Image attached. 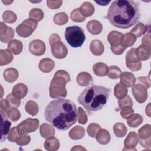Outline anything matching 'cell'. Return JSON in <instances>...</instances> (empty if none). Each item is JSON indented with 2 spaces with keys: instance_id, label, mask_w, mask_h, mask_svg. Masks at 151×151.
Returning <instances> with one entry per match:
<instances>
[{
  "instance_id": "cell-1",
  "label": "cell",
  "mask_w": 151,
  "mask_h": 151,
  "mask_svg": "<svg viewBox=\"0 0 151 151\" xmlns=\"http://www.w3.org/2000/svg\"><path fill=\"white\" fill-rule=\"evenodd\" d=\"M44 116L54 127L66 130L76 123L78 113L74 102L59 98L49 103L45 109Z\"/></svg>"
},
{
  "instance_id": "cell-2",
  "label": "cell",
  "mask_w": 151,
  "mask_h": 151,
  "mask_svg": "<svg viewBox=\"0 0 151 151\" xmlns=\"http://www.w3.org/2000/svg\"><path fill=\"white\" fill-rule=\"evenodd\" d=\"M140 17L138 2L134 1L116 0L110 5L107 19L116 27L127 29L134 25Z\"/></svg>"
},
{
  "instance_id": "cell-3",
  "label": "cell",
  "mask_w": 151,
  "mask_h": 151,
  "mask_svg": "<svg viewBox=\"0 0 151 151\" xmlns=\"http://www.w3.org/2000/svg\"><path fill=\"white\" fill-rule=\"evenodd\" d=\"M109 89L101 86H92L86 88L78 97V102L88 111L101 110L107 103Z\"/></svg>"
},
{
  "instance_id": "cell-4",
  "label": "cell",
  "mask_w": 151,
  "mask_h": 151,
  "mask_svg": "<svg viewBox=\"0 0 151 151\" xmlns=\"http://www.w3.org/2000/svg\"><path fill=\"white\" fill-rule=\"evenodd\" d=\"M71 80L68 73L64 70L57 71L51 81L50 96L51 98L65 97L67 96L65 85Z\"/></svg>"
},
{
  "instance_id": "cell-5",
  "label": "cell",
  "mask_w": 151,
  "mask_h": 151,
  "mask_svg": "<svg viewBox=\"0 0 151 151\" xmlns=\"http://www.w3.org/2000/svg\"><path fill=\"white\" fill-rule=\"evenodd\" d=\"M64 36L67 43L73 48L80 47L86 40L84 30L82 28L77 25L67 27Z\"/></svg>"
},
{
  "instance_id": "cell-6",
  "label": "cell",
  "mask_w": 151,
  "mask_h": 151,
  "mask_svg": "<svg viewBox=\"0 0 151 151\" xmlns=\"http://www.w3.org/2000/svg\"><path fill=\"white\" fill-rule=\"evenodd\" d=\"M50 44L51 47V53L57 58L62 59L66 57L68 50L66 46L61 41L60 36L57 34L50 35L49 38Z\"/></svg>"
},
{
  "instance_id": "cell-7",
  "label": "cell",
  "mask_w": 151,
  "mask_h": 151,
  "mask_svg": "<svg viewBox=\"0 0 151 151\" xmlns=\"http://www.w3.org/2000/svg\"><path fill=\"white\" fill-rule=\"evenodd\" d=\"M38 25L37 21L29 18L24 21L16 28V31L20 37L27 38L31 35Z\"/></svg>"
},
{
  "instance_id": "cell-8",
  "label": "cell",
  "mask_w": 151,
  "mask_h": 151,
  "mask_svg": "<svg viewBox=\"0 0 151 151\" xmlns=\"http://www.w3.org/2000/svg\"><path fill=\"white\" fill-rule=\"evenodd\" d=\"M39 126V120L37 119L28 118L21 122L18 126L17 129L21 135L27 134L35 132Z\"/></svg>"
},
{
  "instance_id": "cell-9",
  "label": "cell",
  "mask_w": 151,
  "mask_h": 151,
  "mask_svg": "<svg viewBox=\"0 0 151 151\" xmlns=\"http://www.w3.org/2000/svg\"><path fill=\"white\" fill-rule=\"evenodd\" d=\"M136 48L130 49L126 54V64L132 71H139L141 69L142 63L136 56L135 54Z\"/></svg>"
},
{
  "instance_id": "cell-10",
  "label": "cell",
  "mask_w": 151,
  "mask_h": 151,
  "mask_svg": "<svg viewBox=\"0 0 151 151\" xmlns=\"http://www.w3.org/2000/svg\"><path fill=\"white\" fill-rule=\"evenodd\" d=\"M132 91L136 100L138 103H142L146 100L147 98V90L142 84H137L133 85Z\"/></svg>"
},
{
  "instance_id": "cell-11",
  "label": "cell",
  "mask_w": 151,
  "mask_h": 151,
  "mask_svg": "<svg viewBox=\"0 0 151 151\" xmlns=\"http://www.w3.org/2000/svg\"><path fill=\"white\" fill-rule=\"evenodd\" d=\"M29 51L33 55H42L45 51V44L40 40H33L29 43Z\"/></svg>"
},
{
  "instance_id": "cell-12",
  "label": "cell",
  "mask_w": 151,
  "mask_h": 151,
  "mask_svg": "<svg viewBox=\"0 0 151 151\" xmlns=\"http://www.w3.org/2000/svg\"><path fill=\"white\" fill-rule=\"evenodd\" d=\"M0 40L4 43L9 42L14 36V30L2 22H0Z\"/></svg>"
},
{
  "instance_id": "cell-13",
  "label": "cell",
  "mask_w": 151,
  "mask_h": 151,
  "mask_svg": "<svg viewBox=\"0 0 151 151\" xmlns=\"http://www.w3.org/2000/svg\"><path fill=\"white\" fill-rule=\"evenodd\" d=\"M1 142H3L4 141H5L6 140V137H7V135L9 132V129H10V126L11 125V123L8 120V116L1 110Z\"/></svg>"
},
{
  "instance_id": "cell-14",
  "label": "cell",
  "mask_w": 151,
  "mask_h": 151,
  "mask_svg": "<svg viewBox=\"0 0 151 151\" xmlns=\"http://www.w3.org/2000/svg\"><path fill=\"white\" fill-rule=\"evenodd\" d=\"M135 54L139 61L147 60L150 56V48L142 44L135 50Z\"/></svg>"
},
{
  "instance_id": "cell-15",
  "label": "cell",
  "mask_w": 151,
  "mask_h": 151,
  "mask_svg": "<svg viewBox=\"0 0 151 151\" xmlns=\"http://www.w3.org/2000/svg\"><path fill=\"white\" fill-rule=\"evenodd\" d=\"M122 34L116 31H111L107 35V40L111 45L110 48H114L122 45L120 43V40Z\"/></svg>"
},
{
  "instance_id": "cell-16",
  "label": "cell",
  "mask_w": 151,
  "mask_h": 151,
  "mask_svg": "<svg viewBox=\"0 0 151 151\" xmlns=\"http://www.w3.org/2000/svg\"><path fill=\"white\" fill-rule=\"evenodd\" d=\"M139 142V137L137 133L134 132H130L127 137L126 138L124 142V145L125 148L128 149H132L135 147Z\"/></svg>"
},
{
  "instance_id": "cell-17",
  "label": "cell",
  "mask_w": 151,
  "mask_h": 151,
  "mask_svg": "<svg viewBox=\"0 0 151 151\" xmlns=\"http://www.w3.org/2000/svg\"><path fill=\"white\" fill-rule=\"evenodd\" d=\"M28 93V87L22 83L17 84L12 88V93L16 97L21 99L25 97Z\"/></svg>"
},
{
  "instance_id": "cell-18",
  "label": "cell",
  "mask_w": 151,
  "mask_h": 151,
  "mask_svg": "<svg viewBox=\"0 0 151 151\" xmlns=\"http://www.w3.org/2000/svg\"><path fill=\"white\" fill-rule=\"evenodd\" d=\"M136 78L133 74L130 72H124L120 75V83L127 87H132L134 85Z\"/></svg>"
},
{
  "instance_id": "cell-19",
  "label": "cell",
  "mask_w": 151,
  "mask_h": 151,
  "mask_svg": "<svg viewBox=\"0 0 151 151\" xmlns=\"http://www.w3.org/2000/svg\"><path fill=\"white\" fill-rule=\"evenodd\" d=\"M55 63L50 58H45L42 59L38 65L40 70L44 73H50L54 68Z\"/></svg>"
},
{
  "instance_id": "cell-20",
  "label": "cell",
  "mask_w": 151,
  "mask_h": 151,
  "mask_svg": "<svg viewBox=\"0 0 151 151\" xmlns=\"http://www.w3.org/2000/svg\"><path fill=\"white\" fill-rule=\"evenodd\" d=\"M91 52L94 55H101L104 50V47L101 41L99 40H93L90 45Z\"/></svg>"
},
{
  "instance_id": "cell-21",
  "label": "cell",
  "mask_w": 151,
  "mask_h": 151,
  "mask_svg": "<svg viewBox=\"0 0 151 151\" xmlns=\"http://www.w3.org/2000/svg\"><path fill=\"white\" fill-rule=\"evenodd\" d=\"M139 136L140 137V143L143 145L147 139H150L151 130L150 124H145L139 130Z\"/></svg>"
},
{
  "instance_id": "cell-22",
  "label": "cell",
  "mask_w": 151,
  "mask_h": 151,
  "mask_svg": "<svg viewBox=\"0 0 151 151\" xmlns=\"http://www.w3.org/2000/svg\"><path fill=\"white\" fill-rule=\"evenodd\" d=\"M87 28L91 34L97 35L101 32L103 27L99 21L97 20H91L88 22Z\"/></svg>"
},
{
  "instance_id": "cell-23",
  "label": "cell",
  "mask_w": 151,
  "mask_h": 151,
  "mask_svg": "<svg viewBox=\"0 0 151 151\" xmlns=\"http://www.w3.org/2000/svg\"><path fill=\"white\" fill-rule=\"evenodd\" d=\"M136 40V36L134 34L129 32L122 35L120 40V43L124 48H126L133 45Z\"/></svg>"
},
{
  "instance_id": "cell-24",
  "label": "cell",
  "mask_w": 151,
  "mask_h": 151,
  "mask_svg": "<svg viewBox=\"0 0 151 151\" xmlns=\"http://www.w3.org/2000/svg\"><path fill=\"white\" fill-rule=\"evenodd\" d=\"M93 78L87 72H81L77 75V83L81 86H86L92 83Z\"/></svg>"
},
{
  "instance_id": "cell-25",
  "label": "cell",
  "mask_w": 151,
  "mask_h": 151,
  "mask_svg": "<svg viewBox=\"0 0 151 151\" xmlns=\"http://www.w3.org/2000/svg\"><path fill=\"white\" fill-rule=\"evenodd\" d=\"M23 45L21 41L18 40H13L8 42V49L14 55L19 54L22 50Z\"/></svg>"
},
{
  "instance_id": "cell-26",
  "label": "cell",
  "mask_w": 151,
  "mask_h": 151,
  "mask_svg": "<svg viewBox=\"0 0 151 151\" xmlns=\"http://www.w3.org/2000/svg\"><path fill=\"white\" fill-rule=\"evenodd\" d=\"M79 10L81 14L86 18L91 16L94 12V7L93 5L89 2H85L79 8Z\"/></svg>"
},
{
  "instance_id": "cell-27",
  "label": "cell",
  "mask_w": 151,
  "mask_h": 151,
  "mask_svg": "<svg viewBox=\"0 0 151 151\" xmlns=\"http://www.w3.org/2000/svg\"><path fill=\"white\" fill-rule=\"evenodd\" d=\"M93 70L94 73L100 77L105 76L107 74L109 67L107 65L103 63H97L93 65Z\"/></svg>"
},
{
  "instance_id": "cell-28",
  "label": "cell",
  "mask_w": 151,
  "mask_h": 151,
  "mask_svg": "<svg viewBox=\"0 0 151 151\" xmlns=\"http://www.w3.org/2000/svg\"><path fill=\"white\" fill-rule=\"evenodd\" d=\"M96 137L97 141L102 145H106L110 141V135L106 129H100L97 133Z\"/></svg>"
},
{
  "instance_id": "cell-29",
  "label": "cell",
  "mask_w": 151,
  "mask_h": 151,
  "mask_svg": "<svg viewBox=\"0 0 151 151\" xmlns=\"http://www.w3.org/2000/svg\"><path fill=\"white\" fill-rule=\"evenodd\" d=\"M85 134L84 127L80 126H76L69 132V136L73 140H78L83 137Z\"/></svg>"
},
{
  "instance_id": "cell-30",
  "label": "cell",
  "mask_w": 151,
  "mask_h": 151,
  "mask_svg": "<svg viewBox=\"0 0 151 151\" xmlns=\"http://www.w3.org/2000/svg\"><path fill=\"white\" fill-rule=\"evenodd\" d=\"M3 76L5 80L9 83H12L18 78V72L15 68H9L5 70Z\"/></svg>"
},
{
  "instance_id": "cell-31",
  "label": "cell",
  "mask_w": 151,
  "mask_h": 151,
  "mask_svg": "<svg viewBox=\"0 0 151 151\" xmlns=\"http://www.w3.org/2000/svg\"><path fill=\"white\" fill-rule=\"evenodd\" d=\"M40 132L44 138H48L53 136L55 134V130L54 128L50 124L47 123H43L40 127Z\"/></svg>"
},
{
  "instance_id": "cell-32",
  "label": "cell",
  "mask_w": 151,
  "mask_h": 151,
  "mask_svg": "<svg viewBox=\"0 0 151 151\" xmlns=\"http://www.w3.org/2000/svg\"><path fill=\"white\" fill-rule=\"evenodd\" d=\"M13 60V55L9 50H0V65L3 66L10 63Z\"/></svg>"
},
{
  "instance_id": "cell-33",
  "label": "cell",
  "mask_w": 151,
  "mask_h": 151,
  "mask_svg": "<svg viewBox=\"0 0 151 151\" xmlns=\"http://www.w3.org/2000/svg\"><path fill=\"white\" fill-rule=\"evenodd\" d=\"M59 146L58 140L53 136L47 138L44 142V147L47 150H56L59 148Z\"/></svg>"
},
{
  "instance_id": "cell-34",
  "label": "cell",
  "mask_w": 151,
  "mask_h": 151,
  "mask_svg": "<svg viewBox=\"0 0 151 151\" xmlns=\"http://www.w3.org/2000/svg\"><path fill=\"white\" fill-rule=\"evenodd\" d=\"M143 122V117L139 114L133 113L127 119V123L130 127H136Z\"/></svg>"
},
{
  "instance_id": "cell-35",
  "label": "cell",
  "mask_w": 151,
  "mask_h": 151,
  "mask_svg": "<svg viewBox=\"0 0 151 151\" xmlns=\"http://www.w3.org/2000/svg\"><path fill=\"white\" fill-rule=\"evenodd\" d=\"M127 87L121 83L117 84L114 87V94L115 97L118 99L124 97L127 95Z\"/></svg>"
},
{
  "instance_id": "cell-36",
  "label": "cell",
  "mask_w": 151,
  "mask_h": 151,
  "mask_svg": "<svg viewBox=\"0 0 151 151\" xmlns=\"http://www.w3.org/2000/svg\"><path fill=\"white\" fill-rule=\"evenodd\" d=\"M113 132L114 134L118 137H122L126 134L127 128L126 126L122 123H116L113 126Z\"/></svg>"
},
{
  "instance_id": "cell-37",
  "label": "cell",
  "mask_w": 151,
  "mask_h": 151,
  "mask_svg": "<svg viewBox=\"0 0 151 151\" xmlns=\"http://www.w3.org/2000/svg\"><path fill=\"white\" fill-rule=\"evenodd\" d=\"M25 111L31 114V116H35L38 112V104L32 100L27 101L25 106Z\"/></svg>"
},
{
  "instance_id": "cell-38",
  "label": "cell",
  "mask_w": 151,
  "mask_h": 151,
  "mask_svg": "<svg viewBox=\"0 0 151 151\" xmlns=\"http://www.w3.org/2000/svg\"><path fill=\"white\" fill-rule=\"evenodd\" d=\"M147 30V27L142 23H138L131 31L130 33L134 34L136 38L144 34Z\"/></svg>"
},
{
  "instance_id": "cell-39",
  "label": "cell",
  "mask_w": 151,
  "mask_h": 151,
  "mask_svg": "<svg viewBox=\"0 0 151 151\" xmlns=\"http://www.w3.org/2000/svg\"><path fill=\"white\" fill-rule=\"evenodd\" d=\"M29 17L30 18L38 22L42 19L44 17V12L40 8H33L29 11Z\"/></svg>"
},
{
  "instance_id": "cell-40",
  "label": "cell",
  "mask_w": 151,
  "mask_h": 151,
  "mask_svg": "<svg viewBox=\"0 0 151 151\" xmlns=\"http://www.w3.org/2000/svg\"><path fill=\"white\" fill-rule=\"evenodd\" d=\"M68 15L65 12H59L54 17V22L58 25H63L68 21Z\"/></svg>"
},
{
  "instance_id": "cell-41",
  "label": "cell",
  "mask_w": 151,
  "mask_h": 151,
  "mask_svg": "<svg viewBox=\"0 0 151 151\" xmlns=\"http://www.w3.org/2000/svg\"><path fill=\"white\" fill-rule=\"evenodd\" d=\"M122 74L121 70L117 66H110L109 68L107 76L111 79H117Z\"/></svg>"
},
{
  "instance_id": "cell-42",
  "label": "cell",
  "mask_w": 151,
  "mask_h": 151,
  "mask_svg": "<svg viewBox=\"0 0 151 151\" xmlns=\"http://www.w3.org/2000/svg\"><path fill=\"white\" fill-rule=\"evenodd\" d=\"M5 99L11 108H17L20 106V99L14 96L12 93L9 94Z\"/></svg>"
},
{
  "instance_id": "cell-43",
  "label": "cell",
  "mask_w": 151,
  "mask_h": 151,
  "mask_svg": "<svg viewBox=\"0 0 151 151\" xmlns=\"http://www.w3.org/2000/svg\"><path fill=\"white\" fill-rule=\"evenodd\" d=\"M2 18L5 22L12 24L16 21L17 17L16 14L14 12L7 10L3 13Z\"/></svg>"
},
{
  "instance_id": "cell-44",
  "label": "cell",
  "mask_w": 151,
  "mask_h": 151,
  "mask_svg": "<svg viewBox=\"0 0 151 151\" xmlns=\"http://www.w3.org/2000/svg\"><path fill=\"white\" fill-rule=\"evenodd\" d=\"M70 18L73 21L77 22H81L86 19V18L81 14L79 8H76L71 12Z\"/></svg>"
},
{
  "instance_id": "cell-45",
  "label": "cell",
  "mask_w": 151,
  "mask_h": 151,
  "mask_svg": "<svg viewBox=\"0 0 151 151\" xmlns=\"http://www.w3.org/2000/svg\"><path fill=\"white\" fill-rule=\"evenodd\" d=\"M21 136L22 135L19 132L17 129V126H15L9 130V134L8 135V139L11 142H16L17 139Z\"/></svg>"
},
{
  "instance_id": "cell-46",
  "label": "cell",
  "mask_w": 151,
  "mask_h": 151,
  "mask_svg": "<svg viewBox=\"0 0 151 151\" xmlns=\"http://www.w3.org/2000/svg\"><path fill=\"white\" fill-rule=\"evenodd\" d=\"M101 129V127L96 123H93L90 124L87 127V133L88 135L91 137H95L98 132Z\"/></svg>"
},
{
  "instance_id": "cell-47",
  "label": "cell",
  "mask_w": 151,
  "mask_h": 151,
  "mask_svg": "<svg viewBox=\"0 0 151 151\" xmlns=\"http://www.w3.org/2000/svg\"><path fill=\"white\" fill-rule=\"evenodd\" d=\"M118 104L119 106V108L122 109V107L127 106H133V101L129 96H126L125 97L119 99L118 100Z\"/></svg>"
},
{
  "instance_id": "cell-48",
  "label": "cell",
  "mask_w": 151,
  "mask_h": 151,
  "mask_svg": "<svg viewBox=\"0 0 151 151\" xmlns=\"http://www.w3.org/2000/svg\"><path fill=\"white\" fill-rule=\"evenodd\" d=\"M8 117L12 121L15 122L19 119L21 117V114L18 109L15 108H11L8 113Z\"/></svg>"
},
{
  "instance_id": "cell-49",
  "label": "cell",
  "mask_w": 151,
  "mask_h": 151,
  "mask_svg": "<svg viewBox=\"0 0 151 151\" xmlns=\"http://www.w3.org/2000/svg\"><path fill=\"white\" fill-rule=\"evenodd\" d=\"M122 110L120 111L121 116L124 119H127L130 115H132L133 113H134V110L132 109V106H127L122 107Z\"/></svg>"
},
{
  "instance_id": "cell-50",
  "label": "cell",
  "mask_w": 151,
  "mask_h": 151,
  "mask_svg": "<svg viewBox=\"0 0 151 151\" xmlns=\"http://www.w3.org/2000/svg\"><path fill=\"white\" fill-rule=\"evenodd\" d=\"M30 141H31L30 136L24 134L18 137L16 141V143L17 145L19 146H23V145H26L28 144L30 142Z\"/></svg>"
},
{
  "instance_id": "cell-51",
  "label": "cell",
  "mask_w": 151,
  "mask_h": 151,
  "mask_svg": "<svg viewBox=\"0 0 151 151\" xmlns=\"http://www.w3.org/2000/svg\"><path fill=\"white\" fill-rule=\"evenodd\" d=\"M79 118L78 123L82 124H85L87 122V116L81 107H79L78 109Z\"/></svg>"
},
{
  "instance_id": "cell-52",
  "label": "cell",
  "mask_w": 151,
  "mask_h": 151,
  "mask_svg": "<svg viewBox=\"0 0 151 151\" xmlns=\"http://www.w3.org/2000/svg\"><path fill=\"white\" fill-rule=\"evenodd\" d=\"M0 106H1V110L5 114H6L8 116V113L9 110L11 109V107L6 101V99H2L1 100Z\"/></svg>"
},
{
  "instance_id": "cell-53",
  "label": "cell",
  "mask_w": 151,
  "mask_h": 151,
  "mask_svg": "<svg viewBox=\"0 0 151 151\" xmlns=\"http://www.w3.org/2000/svg\"><path fill=\"white\" fill-rule=\"evenodd\" d=\"M47 6L52 9H55L59 8L62 4V1H46Z\"/></svg>"
},
{
  "instance_id": "cell-54",
  "label": "cell",
  "mask_w": 151,
  "mask_h": 151,
  "mask_svg": "<svg viewBox=\"0 0 151 151\" xmlns=\"http://www.w3.org/2000/svg\"><path fill=\"white\" fill-rule=\"evenodd\" d=\"M137 81L139 82H140L141 83L143 84V86L146 88H148L150 87V80H147V77H140L137 78Z\"/></svg>"
},
{
  "instance_id": "cell-55",
  "label": "cell",
  "mask_w": 151,
  "mask_h": 151,
  "mask_svg": "<svg viewBox=\"0 0 151 151\" xmlns=\"http://www.w3.org/2000/svg\"><path fill=\"white\" fill-rule=\"evenodd\" d=\"M142 44L146 45L150 48V35H146L142 39Z\"/></svg>"
},
{
  "instance_id": "cell-56",
  "label": "cell",
  "mask_w": 151,
  "mask_h": 151,
  "mask_svg": "<svg viewBox=\"0 0 151 151\" xmlns=\"http://www.w3.org/2000/svg\"><path fill=\"white\" fill-rule=\"evenodd\" d=\"M110 2V1H96V3H97L98 4H99L100 5H101V6L107 5Z\"/></svg>"
},
{
  "instance_id": "cell-57",
  "label": "cell",
  "mask_w": 151,
  "mask_h": 151,
  "mask_svg": "<svg viewBox=\"0 0 151 151\" xmlns=\"http://www.w3.org/2000/svg\"><path fill=\"white\" fill-rule=\"evenodd\" d=\"M13 1H2V2L4 3V4H5V5H9L10 4H11L12 2Z\"/></svg>"
}]
</instances>
